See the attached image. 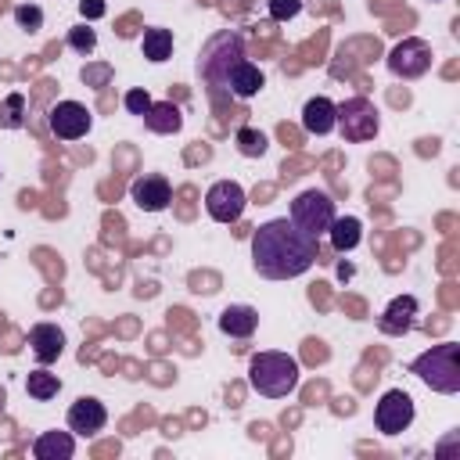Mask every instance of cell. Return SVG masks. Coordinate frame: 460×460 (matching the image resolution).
<instances>
[{"label": "cell", "mask_w": 460, "mask_h": 460, "mask_svg": "<svg viewBox=\"0 0 460 460\" xmlns=\"http://www.w3.org/2000/svg\"><path fill=\"white\" fill-rule=\"evenodd\" d=\"M316 259H320V241L298 230L288 216L270 219L252 234V266L266 280L302 277Z\"/></svg>", "instance_id": "1"}, {"label": "cell", "mask_w": 460, "mask_h": 460, "mask_svg": "<svg viewBox=\"0 0 460 460\" xmlns=\"http://www.w3.org/2000/svg\"><path fill=\"white\" fill-rule=\"evenodd\" d=\"M248 385L266 399H284L298 388V359L277 349L255 352L248 359Z\"/></svg>", "instance_id": "2"}, {"label": "cell", "mask_w": 460, "mask_h": 460, "mask_svg": "<svg viewBox=\"0 0 460 460\" xmlns=\"http://www.w3.org/2000/svg\"><path fill=\"white\" fill-rule=\"evenodd\" d=\"M410 374H417L431 392L456 395L460 392V345L456 341H442V345L424 349L420 356H413Z\"/></svg>", "instance_id": "3"}, {"label": "cell", "mask_w": 460, "mask_h": 460, "mask_svg": "<svg viewBox=\"0 0 460 460\" xmlns=\"http://www.w3.org/2000/svg\"><path fill=\"white\" fill-rule=\"evenodd\" d=\"M241 58H244V36H241V32H230V29L216 32V36L201 47L198 72H201V79L208 83L212 93L226 90V75H230V68H234Z\"/></svg>", "instance_id": "4"}, {"label": "cell", "mask_w": 460, "mask_h": 460, "mask_svg": "<svg viewBox=\"0 0 460 460\" xmlns=\"http://www.w3.org/2000/svg\"><path fill=\"white\" fill-rule=\"evenodd\" d=\"M334 129L349 144H367L381 129V111L367 97H345L341 104H334Z\"/></svg>", "instance_id": "5"}, {"label": "cell", "mask_w": 460, "mask_h": 460, "mask_svg": "<svg viewBox=\"0 0 460 460\" xmlns=\"http://www.w3.org/2000/svg\"><path fill=\"white\" fill-rule=\"evenodd\" d=\"M338 212H334V198L327 194V190H316V187H309V190H302L295 201H291V223L298 226V230H305L309 237H323L327 234V226H331V219H334Z\"/></svg>", "instance_id": "6"}, {"label": "cell", "mask_w": 460, "mask_h": 460, "mask_svg": "<svg viewBox=\"0 0 460 460\" xmlns=\"http://www.w3.org/2000/svg\"><path fill=\"white\" fill-rule=\"evenodd\" d=\"M413 399H410V392H402V388H388L381 399H377V406H374V424H377V431L381 435H402L410 424H413Z\"/></svg>", "instance_id": "7"}, {"label": "cell", "mask_w": 460, "mask_h": 460, "mask_svg": "<svg viewBox=\"0 0 460 460\" xmlns=\"http://www.w3.org/2000/svg\"><path fill=\"white\" fill-rule=\"evenodd\" d=\"M388 68H392V75H399V79H417V75H424V72L431 68V43L420 40V36H406L402 43H395V47L388 50Z\"/></svg>", "instance_id": "8"}, {"label": "cell", "mask_w": 460, "mask_h": 460, "mask_svg": "<svg viewBox=\"0 0 460 460\" xmlns=\"http://www.w3.org/2000/svg\"><path fill=\"white\" fill-rule=\"evenodd\" d=\"M248 205V194L241 183L234 180H216L208 190H205V212L216 219V223H237L241 212Z\"/></svg>", "instance_id": "9"}, {"label": "cell", "mask_w": 460, "mask_h": 460, "mask_svg": "<svg viewBox=\"0 0 460 460\" xmlns=\"http://www.w3.org/2000/svg\"><path fill=\"white\" fill-rule=\"evenodd\" d=\"M47 122H50V133H54L58 140H79V137L90 133L93 115H90V108L79 104V101H58V104L50 108Z\"/></svg>", "instance_id": "10"}, {"label": "cell", "mask_w": 460, "mask_h": 460, "mask_svg": "<svg viewBox=\"0 0 460 460\" xmlns=\"http://www.w3.org/2000/svg\"><path fill=\"white\" fill-rule=\"evenodd\" d=\"M129 198H133V205L144 208V212H162V208H169V201H172V183H169L162 172H144V176H137V180L129 183Z\"/></svg>", "instance_id": "11"}, {"label": "cell", "mask_w": 460, "mask_h": 460, "mask_svg": "<svg viewBox=\"0 0 460 460\" xmlns=\"http://www.w3.org/2000/svg\"><path fill=\"white\" fill-rule=\"evenodd\" d=\"M413 323H417V298H413V295H395V298L385 305V313L377 316V331L388 334V338L410 334Z\"/></svg>", "instance_id": "12"}, {"label": "cell", "mask_w": 460, "mask_h": 460, "mask_svg": "<svg viewBox=\"0 0 460 460\" xmlns=\"http://www.w3.org/2000/svg\"><path fill=\"white\" fill-rule=\"evenodd\" d=\"M68 431L72 435H97L104 424H108V410H104V402L101 399H93V395H79L72 406H68Z\"/></svg>", "instance_id": "13"}, {"label": "cell", "mask_w": 460, "mask_h": 460, "mask_svg": "<svg viewBox=\"0 0 460 460\" xmlns=\"http://www.w3.org/2000/svg\"><path fill=\"white\" fill-rule=\"evenodd\" d=\"M29 349H32V359L40 363V367H50L54 359H61V352H65V331L58 327V323H32V331H29Z\"/></svg>", "instance_id": "14"}, {"label": "cell", "mask_w": 460, "mask_h": 460, "mask_svg": "<svg viewBox=\"0 0 460 460\" xmlns=\"http://www.w3.org/2000/svg\"><path fill=\"white\" fill-rule=\"evenodd\" d=\"M262 86H266V75H262V68L252 65L248 58H241V61L230 68V75H226V90H230V97H237V101L255 97Z\"/></svg>", "instance_id": "15"}, {"label": "cell", "mask_w": 460, "mask_h": 460, "mask_svg": "<svg viewBox=\"0 0 460 460\" xmlns=\"http://www.w3.org/2000/svg\"><path fill=\"white\" fill-rule=\"evenodd\" d=\"M302 129L305 133H316V137H327L334 133V101L331 97H309L305 108H302Z\"/></svg>", "instance_id": "16"}, {"label": "cell", "mask_w": 460, "mask_h": 460, "mask_svg": "<svg viewBox=\"0 0 460 460\" xmlns=\"http://www.w3.org/2000/svg\"><path fill=\"white\" fill-rule=\"evenodd\" d=\"M36 460H72L75 456V435L72 431H43L32 442Z\"/></svg>", "instance_id": "17"}, {"label": "cell", "mask_w": 460, "mask_h": 460, "mask_svg": "<svg viewBox=\"0 0 460 460\" xmlns=\"http://www.w3.org/2000/svg\"><path fill=\"white\" fill-rule=\"evenodd\" d=\"M140 119H144V126H147L151 133H162V137L180 133V126H183V111H180L172 101H151V108H147Z\"/></svg>", "instance_id": "18"}, {"label": "cell", "mask_w": 460, "mask_h": 460, "mask_svg": "<svg viewBox=\"0 0 460 460\" xmlns=\"http://www.w3.org/2000/svg\"><path fill=\"white\" fill-rule=\"evenodd\" d=\"M259 327V313L252 305H226L219 313V331L226 338H252Z\"/></svg>", "instance_id": "19"}, {"label": "cell", "mask_w": 460, "mask_h": 460, "mask_svg": "<svg viewBox=\"0 0 460 460\" xmlns=\"http://www.w3.org/2000/svg\"><path fill=\"white\" fill-rule=\"evenodd\" d=\"M327 237H331V248L334 252H352L363 237V223L356 216H334L331 226H327Z\"/></svg>", "instance_id": "20"}, {"label": "cell", "mask_w": 460, "mask_h": 460, "mask_svg": "<svg viewBox=\"0 0 460 460\" xmlns=\"http://www.w3.org/2000/svg\"><path fill=\"white\" fill-rule=\"evenodd\" d=\"M140 50H144V58H147V61L162 65L165 58H172V29H162V25H151V29H144Z\"/></svg>", "instance_id": "21"}, {"label": "cell", "mask_w": 460, "mask_h": 460, "mask_svg": "<svg viewBox=\"0 0 460 460\" xmlns=\"http://www.w3.org/2000/svg\"><path fill=\"white\" fill-rule=\"evenodd\" d=\"M25 392H29L32 399L47 402V399H54V395L61 392V377H58V374H50L47 367H40V370H32V374L25 377Z\"/></svg>", "instance_id": "22"}, {"label": "cell", "mask_w": 460, "mask_h": 460, "mask_svg": "<svg viewBox=\"0 0 460 460\" xmlns=\"http://www.w3.org/2000/svg\"><path fill=\"white\" fill-rule=\"evenodd\" d=\"M234 144H237V151H241L244 158H262V155H266V147H270L266 133H262V129H255V126H241V129L234 133Z\"/></svg>", "instance_id": "23"}, {"label": "cell", "mask_w": 460, "mask_h": 460, "mask_svg": "<svg viewBox=\"0 0 460 460\" xmlns=\"http://www.w3.org/2000/svg\"><path fill=\"white\" fill-rule=\"evenodd\" d=\"M25 126V93H7L0 101V129H18Z\"/></svg>", "instance_id": "24"}, {"label": "cell", "mask_w": 460, "mask_h": 460, "mask_svg": "<svg viewBox=\"0 0 460 460\" xmlns=\"http://www.w3.org/2000/svg\"><path fill=\"white\" fill-rule=\"evenodd\" d=\"M68 47H72L75 54H83V58H86V54H93V50H97V32H93L86 22H83V25H72V29H68Z\"/></svg>", "instance_id": "25"}, {"label": "cell", "mask_w": 460, "mask_h": 460, "mask_svg": "<svg viewBox=\"0 0 460 460\" xmlns=\"http://www.w3.org/2000/svg\"><path fill=\"white\" fill-rule=\"evenodd\" d=\"M14 22H18V29L36 32V29H43V11L36 4H18L14 7Z\"/></svg>", "instance_id": "26"}, {"label": "cell", "mask_w": 460, "mask_h": 460, "mask_svg": "<svg viewBox=\"0 0 460 460\" xmlns=\"http://www.w3.org/2000/svg\"><path fill=\"white\" fill-rule=\"evenodd\" d=\"M122 104H126V111H129V115H144V111L151 108V93H147V90H140V86H137V90H126Z\"/></svg>", "instance_id": "27"}, {"label": "cell", "mask_w": 460, "mask_h": 460, "mask_svg": "<svg viewBox=\"0 0 460 460\" xmlns=\"http://www.w3.org/2000/svg\"><path fill=\"white\" fill-rule=\"evenodd\" d=\"M302 11V0H270V18L273 22H291Z\"/></svg>", "instance_id": "28"}, {"label": "cell", "mask_w": 460, "mask_h": 460, "mask_svg": "<svg viewBox=\"0 0 460 460\" xmlns=\"http://www.w3.org/2000/svg\"><path fill=\"white\" fill-rule=\"evenodd\" d=\"M79 11H83V18H101L104 14V4L101 0H83Z\"/></svg>", "instance_id": "29"}]
</instances>
